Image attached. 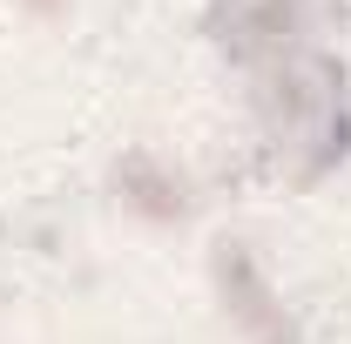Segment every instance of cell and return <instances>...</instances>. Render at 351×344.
Returning a JSON list of instances; mask_svg holds the SVG:
<instances>
[{"label":"cell","mask_w":351,"mask_h":344,"mask_svg":"<svg viewBox=\"0 0 351 344\" xmlns=\"http://www.w3.org/2000/svg\"><path fill=\"white\" fill-rule=\"evenodd\" d=\"M217 277H223V297H230V310H237V324H243L257 344H284V338H291V324H284L277 297L263 291V277L250 270L243 250H230V257L217 263Z\"/></svg>","instance_id":"cell-1"},{"label":"cell","mask_w":351,"mask_h":344,"mask_svg":"<svg viewBox=\"0 0 351 344\" xmlns=\"http://www.w3.org/2000/svg\"><path fill=\"white\" fill-rule=\"evenodd\" d=\"M223 41L237 54H263V47L291 41V21H298V0H223Z\"/></svg>","instance_id":"cell-2"}]
</instances>
